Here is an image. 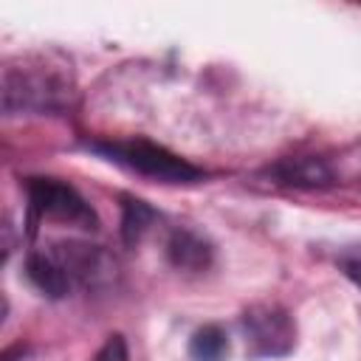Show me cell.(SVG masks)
<instances>
[{"instance_id": "1", "label": "cell", "mask_w": 361, "mask_h": 361, "mask_svg": "<svg viewBox=\"0 0 361 361\" xmlns=\"http://www.w3.org/2000/svg\"><path fill=\"white\" fill-rule=\"evenodd\" d=\"M93 152L104 155L113 164H121L144 178L161 180V183H195L203 178V169L192 166L189 161L178 158L161 144L135 138V141H107V144H93Z\"/></svg>"}, {"instance_id": "2", "label": "cell", "mask_w": 361, "mask_h": 361, "mask_svg": "<svg viewBox=\"0 0 361 361\" xmlns=\"http://www.w3.org/2000/svg\"><path fill=\"white\" fill-rule=\"evenodd\" d=\"M28 209L37 220H59L82 228H96V214L85 197L59 178H28Z\"/></svg>"}, {"instance_id": "3", "label": "cell", "mask_w": 361, "mask_h": 361, "mask_svg": "<svg viewBox=\"0 0 361 361\" xmlns=\"http://www.w3.org/2000/svg\"><path fill=\"white\" fill-rule=\"evenodd\" d=\"M243 333L251 355L276 358L288 355L296 344V324L288 310L276 305H254L243 313Z\"/></svg>"}, {"instance_id": "4", "label": "cell", "mask_w": 361, "mask_h": 361, "mask_svg": "<svg viewBox=\"0 0 361 361\" xmlns=\"http://www.w3.org/2000/svg\"><path fill=\"white\" fill-rule=\"evenodd\" d=\"M65 93V82L51 71L6 68L3 73V107L14 110H48L56 107Z\"/></svg>"}, {"instance_id": "5", "label": "cell", "mask_w": 361, "mask_h": 361, "mask_svg": "<svg viewBox=\"0 0 361 361\" xmlns=\"http://www.w3.org/2000/svg\"><path fill=\"white\" fill-rule=\"evenodd\" d=\"M25 274H28V279L34 282V288H37L39 293L51 296V299H59V296H65V293L73 288L71 276H68L65 268L51 257V251H31L28 259H25Z\"/></svg>"}, {"instance_id": "6", "label": "cell", "mask_w": 361, "mask_h": 361, "mask_svg": "<svg viewBox=\"0 0 361 361\" xmlns=\"http://www.w3.org/2000/svg\"><path fill=\"white\" fill-rule=\"evenodd\" d=\"M166 257L180 271H203L212 262V245L200 234L178 228L166 243Z\"/></svg>"}, {"instance_id": "7", "label": "cell", "mask_w": 361, "mask_h": 361, "mask_svg": "<svg viewBox=\"0 0 361 361\" xmlns=\"http://www.w3.org/2000/svg\"><path fill=\"white\" fill-rule=\"evenodd\" d=\"M226 355H228V336L217 324L200 327L189 341L192 361H226Z\"/></svg>"}, {"instance_id": "8", "label": "cell", "mask_w": 361, "mask_h": 361, "mask_svg": "<svg viewBox=\"0 0 361 361\" xmlns=\"http://www.w3.org/2000/svg\"><path fill=\"white\" fill-rule=\"evenodd\" d=\"M282 178L296 186H324L330 183V169L316 158H296L282 166Z\"/></svg>"}, {"instance_id": "9", "label": "cell", "mask_w": 361, "mask_h": 361, "mask_svg": "<svg viewBox=\"0 0 361 361\" xmlns=\"http://www.w3.org/2000/svg\"><path fill=\"white\" fill-rule=\"evenodd\" d=\"M152 217H155V212H152L144 200H133V197H127V200H124V220H121L124 240H127V243H138L141 234L149 228Z\"/></svg>"}, {"instance_id": "10", "label": "cell", "mask_w": 361, "mask_h": 361, "mask_svg": "<svg viewBox=\"0 0 361 361\" xmlns=\"http://www.w3.org/2000/svg\"><path fill=\"white\" fill-rule=\"evenodd\" d=\"M90 361H130V350H127L124 336H118V333L107 336V341L96 350V355Z\"/></svg>"}, {"instance_id": "11", "label": "cell", "mask_w": 361, "mask_h": 361, "mask_svg": "<svg viewBox=\"0 0 361 361\" xmlns=\"http://www.w3.org/2000/svg\"><path fill=\"white\" fill-rule=\"evenodd\" d=\"M341 265H344L347 276H350V279H353V282L361 288V254H353V257H347Z\"/></svg>"}]
</instances>
